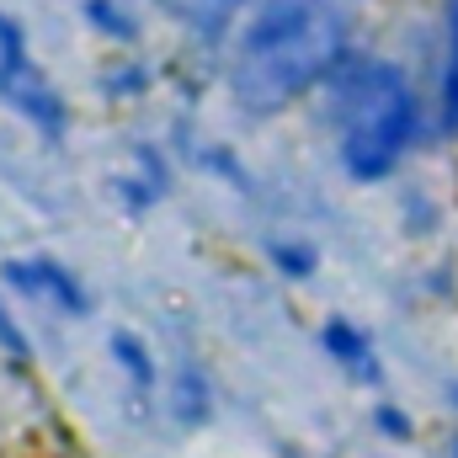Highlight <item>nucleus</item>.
Listing matches in <instances>:
<instances>
[{
  "mask_svg": "<svg viewBox=\"0 0 458 458\" xmlns=\"http://www.w3.org/2000/svg\"><path fill=\"white\" fill-rule=\"evenodd\" d=\"M144 86H149V70H144V64H117V70H107V75H102V91H107V97H117V102L139 97Z\"/></svg>",
  "mask_w": 458,
  "mask_h": 458,
  "instance_id": "obj_13",
  "label": "nucleus"
},
{
  "mask_svg": "<svg viewBox=\"0 0 458 458\" xmlns=\"http://www.w3.org/2000/svg\"><path fill=\"white\" fill-rule=\"evenodd\" d=\"M432 128H437L443 139H458V43H448V48H443V64H437Z\"/></svg>",
  "mask_w": 458,
  "mask_h": 458,
  "instance_id": "obj_8",
  "label": "nucleus"
},
{
  "mask_svg": "<svg viewBox=\"0 0 458 458\" xmlns=\"http://www.w3.org/2000/svg\"><path fill=\"white\" fill-rule=\"evenodd\" d=\"M373 432H378L384 443H416V416L400 411L394 400H378V405H373Z\"/></svg>",
  "mask_w": 458,
  "mask_h": 458,
  "instance_id": "obj_12",
  "label": "nucleus"
},
{
  "mask_svg": "<svg viewBox=\"0 0 458 458\" xmlns=\"http://www.w3.org/2000/svg\"><path fill=\"white\" fill-rule=\"evenodd\" d=\"M0 357H5L11 368H32V342H27V331H21V320L11 315L5 293H0Z\"/></svg>",
  "mask_w": 458,
  "mask_h": 458,
  "instance_id": "obj_11",
  "label": "nucleus"
},
{
  "mask_svg": "<svg viewBox=\"0 0 458 458\" xmlns=\"http://www.w3.org/2000/svg\"><path fill=\"white\" fill-rule=\"evenodd\" d=\"M267 256H272V267H277L288 283H310V277L320 272V250H315L310 240H272Z\"/></svg>",
  "mask_w": 458,
  "mask_h": 458,
  "instance_id": "obj_9",
  "label": "nucleus"
},
{
  "mask_svg": "<svg viewBox=\"0 0 458 458\" xmlns=\"http://www.w3.org/2000/svg\"><path fill=\"white\" fill-rule=\"evenodd\" d=\"M448 458H458V437H454V443H448Z\"/></svg>",
  "mask_w": 458,
  "mask_h": 458,
  "instance_id": "obj_16",
  "label": "nucleus"
},
{
  "mask_svg": "<svg viewBox=\"0 0 458 458\" xmlns=\"http://www.w3.org/2000/svg\"><path fill=\"white\" fill-rule=\"evenodd\" d=\"M0 102L54 144L70 128V107H64L59 86L38 70V59L27 48V27L16 16H5V11H0Z\"/></svg>",
  "mask_w": 458,
  "mask_h": 458,
  "instance_id": "obj_3",
  "label": "nucleus"
},
{
  "mask_svg": "<svg viewBox=\"0 0 458 458\" xmlns=\"http://www.w3.org/2000/svg\"><path fill=\"white\" fill-rule=\"evenodd\" d=\"M326 91H331L336 160H342L346 182H357V187L389 182L411 160V149L421 139V123H427L411 75L394 59L352 54Z\"/></svg>",
  "mask_w": 458,
  "mask_h": 458,
  "instance_id": "obj_2",
  "label": "nucleus"
},
{
  "mask_svg": "<svg viewBox=\"0 0 458 458\" xmlns=\"http://www.w3.org/2000/svg\"><path fill=\"white\" fill-rule=\"evenodd\" d=\"M443 32L448 43H458V0H443Z\"/></svg>",
  "mask_w": 458,
  "mask_h": 458,
  "instance_id": "obj_14",
  "label": "nucleus"
},
{
  "mask_svg": "<svg viewBox=\"0 0 458 458\" xmlns=\"http://www.w3.org/2000/svg\"><path fill=\"white\" fill-rule=\"evenodd\" d=\"M320 352L342 368V373H352V378H362V384H378V346H373V336L357 326V320H346V315H331L326 326H320Z\"/></svg>",
  "mask_w": 458,
  "mask_h": 458,
  "instance_id": "obj_5",
  "label": "nucleus"
},
{
  "mask_svg": "<svg viewBox=\"0 0 458 458\" xmlns=\"http://www.w3.org/2000/svg\"><path fill=\"white\" fill-rule=\"evenodd\" d=\"M171 416L182 427H203L214 416V389H208V378H203L198 362H182V373L171 378Z\"/></svg>",
  "mask_w": 458,
  "mask_h": 458,
  "instance_id": "obj_7",
  "label": "nucleus"
},
{
  "mask_svg": "<svg viewBox=\"0 0 458 458\" xmlns=\"http://www.w3.org/2000/svg\"><path fill=\"white\" fill-rule=\"evenodd\" d=\"M448 400H454V405H458V378H454V384H448Z\"/></svg>",
  "mask_w": 458,
  "mask_h": 458,
  "instance_id": "obj_15",
  "label": "nucleus"
},
{
  "mask_svg": "<svg viewBox=\"0 0 458 458\" xmlns=\"http://www.w3.org/2000/svg\"><path fill=\"white\" fill-rule=\"evenodd\" d=\"M107 352H113L117 373L133 384V394H155L160 368H155V352H149L144 336H133V331H113V336H107Z\"/></svg>",
  "mask_w": 458,
  "mask_h": 458,
  "instance_id": "obj_6",
  "label": "nucleus"
},
{
  "mask_svg": "<svg viewBox=\"0 0 458 458\" xmlns=\"http://www.w3.org/2000/svg\"><path fill=\"white\" fill-rule=\"evenodd\" d=\"M352 59V27L336 0H256L229 54V97L245 117H277L331 86Z\"/></svg>",
  "mask_w": 458,
  "mask_h": 458,
  "instance_id": "obj_1",
  "label": "nucleus"
},
{
  "mask_svg": "<svg viewBox=\"0 0 458 458\" xmlns=\"http://www.w3.org/2000/svg\"><path fill=\"white\" fill-rule=\"evenodd\" d=\"M0 277H5V288H16L32 304H48L54 315H70V320L91 315L86 283L64 261H54V256H11V261H0Z\"/></svg>",
  "mask_w": 458,
  "mask_h": 458,
  "instance_id": "obj_4",
  "label": "nucleus"
},
{
  "mask_svg": "<svg viewBox=\"0 0 458 458\" xmlns=\"http://www.w3.org/2000/svg\"><path fill=\"white\" fill-rule=\"evenodd\" d=\"M81 11H86V21H91L102 38H113V43H133V38H139V21H133L117 0H86Z\"/></svg>",
  "mask_w": 458,
  "mask_h": 458,
  "instance_id": "obj_10",
  "label": "nucleus"
}]
</instances>
